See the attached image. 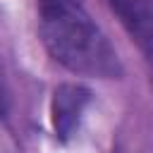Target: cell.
Here are the masks:
<instances>
[{
    "label": "cell",
    "mask_w": 153,
    "mask_h": 153,
    "mask_svg": "<svg viewBox=\"0 0 153 153\" xmlns=\"http://www.w3.org/2000/svg\"><path fill=\"white\" fill-rule=\"evenodd\" d=\"M38 33L50 57L74 74L120 79L124 72L117 50L91 19L84 2L38 7Z\"/></svg>",
    "instance_id": "cell-1"
},
{
    "label": "cell",
    "mask_w": 153,
    "mask_h": 153,
    "mask_svg": "<svg viewBox=\"0 0 153 153\" xmlns=\"http://www.w3.org/2000/svg\"><path fill=\"white\" fill-rule=\"evenodd\" d=\"M91 103V88L76 81L57 84L50 98V124L60 141H69Z\"/></svg>",
    "instance_id": "cell-2"
},
{
    "label": "cell",
    "mask_w": 153,
    "mask_h": 153,
    "mask_svg": "<svg viewBox=\"0 0 153 153\" xmlns=\"http://www.w3.org/2000/svg\"><path fill=\"white\" fill-rule=\"evenodd\" d=\"M112 12L120 17L122 26L129 31V36L139 43L143 55H151V41H153V14H151V0H108Z\"/></svg>",
    "instance_id": "cell-3"
},
{
    "label": "cell",
    "mask_w": 153,
    "mask_h": 153,
    "mask_svg": "<svg viewBox=\"0 0 153 153\" xmlns=\"http://www.w3.org/2000/svg\"><path fill=\"white\" fill-rule=\"evenodd\" d=\"M5 110H7V91H5L2 72H0V115H5Z\"/></svg>",
    "instance_id": "cell-4"
},
{
    "label": "cell",
    "mask_w": 153,
    "mask_h": 153,
    "mask_svg": "<svg viewBox=\"0 0 153 153\" xmlns=\"http://www.w3.org/2000/svg\"><path fill=\"white\" fill-rule=\"evenodd\" d=\"M69 2H84V0H38V7H53V5H69Z\"/></svg>",
    "instance_id": "cell-5"
}]
</instances>
